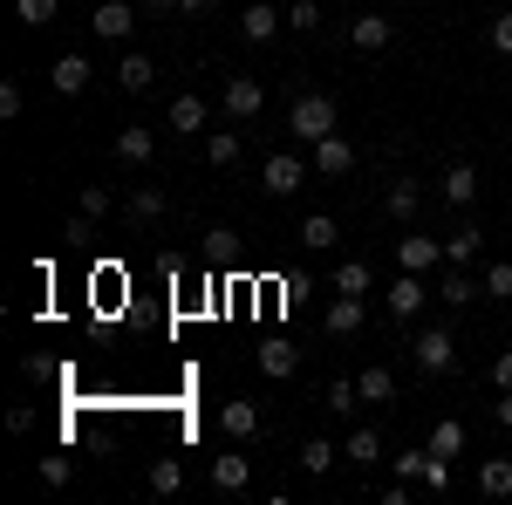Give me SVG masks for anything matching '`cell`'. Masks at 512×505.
Returning a JSON list of instances; mask_svg holds the SVG:
<instances>
[{"mask_svg":"<svg viewBox=\"0 0 512 505\" xmlns=\"http://www.w3.org/2000/svg\"><path fill=\"white\" fill-rule=\"evenodd\" d=\"M287 130H294L301 144H321V137H335V96H321V89L294 96V110H287Z\"/></svg>","mask_w":512,"mask_h":505,"instance_id":"6da1fadb","label":"cell"},{"mask_svg":"<svg viewBox=\"0 0 512 505\" xmlns=\"http://www.w3.org/2000/svg\"><path fill=\"white\" fill-rule=\"evenodd\" d=\"M410 355H417L424 376H444V369L458 362V335H451V328H424V335L410 342Z\"/></svg>","mask_w":512,"mask_h":505,"instance_id":"7a4b0ae2","label":"cell"},{"mask_svg":"<svg viewBox=\"0 0 512 505\" xmlns=\"http://www.w3.org/2000/svg\"><path fill=\"white\" fill-rule=\"evenodd\" d=\"M260 185H267V198H294L301 185H308V164L280 151V157H267V164H260Z\"/></svg>","mask_w":512,"mask_h":505,"instance_id":"3957f363","label":"cell"},{"mask_svg":"<svg viewBox=\"0 0 512 505\" xmlns=\"http://www.w3.org/2000/svg\"><path fill=\"white\" fill-rule=\"evenodd\" d=\"M260 110H267V82L260 76H233L226 82V117L233 123H253Z\"/></svg>","mask_w":512,"mask_h":505,"instance_id":"277c9868","label":"cell"},{"mask_svg":"<svg viewBox=\"0 0 512 505\" xmlns=\"http://www.w3.org/2000/svg\"><path fill=\"white\" fill-rule=\"evenodd\" d=\"M437 192H444V205H458V212H472L478 205V171L458 157V164H444V178H437Z\"/></svg>","mask_w":512,"mask_h":505,"instance_id":"5b68a950","label":"cell"},{"mask_svg":"<svg viewBox=\"0 0 512 505\" xmlns=\"http://www.w3.org/2000/svg\"><path fill=\"white\" fill-rule=\"evenodd\" d=\"M437 260H444V239H431V233L396 239V267H403V273H431Z\"/></svg>","mask_w":512,"mask_h":505,"instance_id":"8992f818","label":"cell"},{"mask_svg":"<svg viewBox=\"0 0 512 505\" xmlns=\"http://www.w3.org/2000/svg\"><path fill=\"white\" fill-rule=\"evenodd\" d=\"M280 28H287V14H280V7H267V0H253V7L239 14V35L253 41V48H267V41H274Z\"/></svg>","mask_w":512,"mask_h":505,"instance_id":"52a82bcc","label":"cell"},{"mask_svg":"<svg viewBox=\"0 0 512 505\" xmlns=\"http://www.w3.org/2000/svg\"><path fill=\"white\" fill-rule=\"evenodd\" d=\"M383 301H390V314H396V321H417V308L431 301V294H424V273H396Z\"/></svg>","mask_w":512,"mask_h":505,"instance_id":"ba28073f","label":"cell"},{"mask_svg":"<svg viewBox=\"0 0 512 505\" xmlns=\"http://www.w3.org/2000/svg\"><path fill=\"white\" fill-rule=\"evenodd\" d=\"M117 157L130 164V171H144V164L158 157V137H151V123H123V130H117Z\"/></svg>","mask_w":512,"mask_h":505,"instance_id":"9c48e42d","label":"cell"},{"mask_svg":"<svg viewBox=\"0 0 512 505\" xmlns=\"http://www.w3.org/2000/svg\"><path fill=\"white\" fill-rule=\"evenodd\" d=\"M362 294H335V301H328V321H321V328H328V335H335V342H349V335H362Z\"/></svg>","mask_w":512,"mask_h":505,"instance_id":"30bf717a","label":"cell"},{"mask_svg":"<svg viewBox=\"0 0 512 505\" xmlns=\"http://www.w3.org/2000/svg\"><path fill=\"white\" fill-rule=\"evenodd\" d=\"M315 171H321V178H349V171H355V144L342 137V130L315 144Z\"/></svg>","mask_w":512,"mask_h":505,"instance_id":"8fae6325","label":"cell"},{"mask_svg":"<svg viewBox=\"0 0 512 505\" xmlns=\"http://www.w3.org/2000/svg\"><path fill=\"white\" fill-rule=\"evenodd\" d=\"M390 35H396L390 14H362V21H349V41L362 48V55H383V48H390Z\"/></svg>","mask_w":512,"mask_h":505,"instance_id":"7c38bea8","label":"cell"},{"mask_svg":"<svg viewBox=\"0 0 512 505\" xmlns=\"http://www.w3.org/2000/svg\"><path fill=\"white\" fill-rule=\"evenodd\" d=\"M89 76H96V69H89V55H76V48H69V55H55V69H48V82H55L62 96H82Z\"/></svg>","mask_w":512,"mask_h":505,"instance_id":"4fadbf2b","label":"cell"},{"mask_svg":"<svg viewBox=\"0 0 512 505\" xmlns=\"http://www.w3.org/2000/svg\"><path fill=\"white\" fill-rule=\"evenodd\" d=\"M130 28H137V7L130 0H103L96 7V35L103 41H130Z\"/></svg>","mask_w":512,"mask_h":505,"instance_id":"5bb4252c","label":"cell"},{"mask_svg":"<svg viewBox=\"0 0 512 505\" xmlns=\"http://www.w3.org/2000/svg\"><path fill=\"white\" fill-rule=\"evenodd\" d=\"M219 430H226V437H239V444H246V437H260V403L233 396V403L219 410Z\"/></svg>","mask_w":512,"mask_h":505,"instance_id":"9a60e30c","label":"cell"},{"mask_svg":"<svg viewBox=\"0 0 512 505\" xmlns=\"http://www.w3.org/2000/svg\"><path fill=\"white\" fill-rule=\"evenodd\" d=\"M239 157H246L239 130H205V164H212V171H233Z\"/></svg>","mask_w":512,"mask_h":505,"instance_id":"2e32d148","label":"cell"},{"mask_svg":"<svg viewBox=\"0 0 512 505\" xmlns=\"http://www.w3.org/2000/svg\"><path fill=\"white\" fill-rule=\"evenodd\" d=\"M151 82H158V69H151V55H137V48H130V55L117 62V89H130V96H144Z\"/></svg>","mask_w":512,"mask_h":505,"instance_id":"e0dca14e","label":"cell"},{"mask_svg":"<svg viewBox=\"0 0 512 505\" xmlns=\"http://www.w3.org/2000/svg\"><path fill=\"white\" fill-rule=\"evenodd\" d=\"M301 369V355H294V342H260V376H274V383H287Z\"/></svg>","mask_w":512,"mask_h":505,"instance_id":"ac0fdd59","label":"cell"},{"mask_svg":"<svg viewBox=\"0 0 512 505\" xmlns=\"http://www.w3.org/2000/svg\"><path fill=\"white\" fill-rule=\"evenodd\" d=\"M123 212H130V226H151V219H164V192L158 185H137V192L123 198Z\"/></svg>","mask_w":512,"mask_h":505,"instance_id":"d6986e66","label":"cell"},{"mask_svg":"<svg viewBox=\"0 0 512 505\" xmlns=\"http://www.w3.org/2000/svg\"><path fill=\"white\" fill-rule=\"evenodd\" d=\"M171 130L205 137V96H171Z\"/></svg>","mask_w":512,"mask_h":505,"instance_id":"ffe728a7","label":"cell"},{"mask_svg":"<svg viewBox=\"0 0 512 505\" xmlns=\"http://www.w3.org/2000/svg\"><path fill=\"white\" fill-rule=\"evenodd\" d=\"M478 492L485 499H512V458H485L478 465Z\"/></svg>","mask_w":512,"mask_h":505,"instance_id":"44dd1931","label":"cell"},{"mask_svg":"<svg viewBox=\"0 0 512 505\" xmlns=\"http://www.w3.org/2000/svg\"><path fill=\"white\" fill-rule=\"evenodd\" d=\"M437 301H444V308H472V301H478L472 273H465V267H451L444 280H437Z\"/></svg>","mask_w":512,"mask_h":505,"instance_id":"7402d4cb","label":"cell"},{"mask_svg":"<svg viewBox=\"0 0 512 505\" xmlns=\"http://www.w3.org/2000/svg\"><path fill=\"white\" fill-rule=\"evenodd\" d=\"M335 239H342V226H335L328 212H308V219H301V246H308V253H328Z\"/></svg>","mask_w":512,"mask_h":505,"instance_id":"603a6c76","label":"cell"},{"mask_svg":"<svg viewBox=\"0 0 512 505\" xmlns=\"http://www.w3.org/2000/svg\"><path fill=\"white\" fill-rule=\"evenodd\" d=\"M246 478H253V465H246L239 451H226V458H212V485H219V492H246Z\"/></svg>","mask_w":512,"mask_h":505,"instance_id":"cb8c5ba5","label":"cell"},{"mask_svg":"<svg viewBox=\"0 0 512 505\" xmlns=\"http://www.w3.org/2000/svg\"><path fill=\"white\" fill-rule=\"evenodd\" d=\"M424 451H431V458H465V424H458V417H444V424L431 430V444H424Z\"/></svg>","mask_w":512,"mask_h":505,"instance_id":"d4e9b609","label":"cell"},{"mask_svg":"<svg viewBox=\"0 0 512 505\" xmlns=\"http://www.w3.org/2000/svg\"><path fill=\"white\" fill-rule=\"evenodd\" d=\"M355 389H362V403H390V396H396V376L383 369V362H369V369L355 376Z\"/></svg>","mask_w":512,"mask_h":505,"instance_id":"484cf974","label":"cell"},{"mask_svg":"<svg viewBox=\"0 0 512 505\" xmlns=\"http://www.w3.org/2000/svg\"><path fill=\"white\" fill-rule=\"evenodd\" d=\"M383 205H390V219H417V205H424V185H417V178H396Z\"/></svg>","mask_w":512,"mask_h":505,"instance_id":"4316f807","label":"cell"},{"mask_svg":"<svg viewBox=\"0 0 512 505\" xmlns=\"http://www.w3.org/2000/svg\"><path fill=\"white\" fill-rule=\"evenodd\" d=\"M342 458H355V465H376L383 458V437L362 424V430H349V444H342Z\"/></svg>","mask_w":512,"mask_h":505,"instance_id":"83f0119b","label":"cell"},{"mask_svg":"<svg viewBox=\"0 0 512 505\" xmlns=\"http://www.w3.org/2000/svg\"><path fill=\"white\" fill-rule=\"evenodd\" d=\"M444 260H451V267H472L478 260V226H458V233L444 239Z\"/></svg>","mask_w":512,"mask_h":505,"instance_id":"f1b7e54d","label":"cell"},{"mask_svg":"<svg viewBox=\"0 0 512 505\" xmlns=\"http://www.w3.org/2000/svg\"><path fill=\"white\" fill-rule=\"evenodd\" d=\"M321 403H328V410H335V417H349L355 403H362V389H355V376H335V383L321 389Z\"/></svg>","mask_w":512,"mask_h":505,"instance_id":"f546056e","label":"cell"},{"mask_svg":"<svg viewBox=\"0 0 512 505\" xmlns=\"http://www.w3.org/2000/svg\"><path fill=\"white\" fill-rule=\"evenodd\" d=\"M335 294H362L369 301V260H342L335 267Z\"/></svg>","mask_w":512,"mask_h":505,"instance_id":"4dcf8cb0","label":"cell"},{"mask_svg":"<svg viewBox=\"0 0 512 505\" xmlns=\"http://www.w3.org/2000/svg\"><path fill=\"white\" fill-rule=\"evenodd\" d=\"M335 458H342V451H335L328 437H308V444H301V471H315V478H321L328 465H335Z\"/></svg>","mask_w":512,"mask_h":505,"instance_id":"1f68e13d","label":"cell"},{"mask_svg":"<svg viewBox=\"0 0 512 505\" xmlns=\"http://www.w3.org/2000/svg\"><path fill=\"white\" fill-rule=\"evenodd\" d=\"M178 485H185V471H178V458H158V465H151V492H158V499H171Z\"/></svg>","mask_w":512,"mask_h":505,"instance_id":"d6a6232c","label":"cell"},{"mask_svg":"<svg viewBox=\"0 0 512 505\" xmlns=\"http://www.w3.org/2000/svg\"><path fill=\"white\" fill-rule=\"evenodd\" d=\"M485 301H512V260H492L485 267Z\"/></svg>","mask_w":512,"mask_h":505,"instance_id":"836d02e7","label":"cell"},{"mask_svg":"<svg viewBox=\"0 0 512 505\" xmlns=\"http://www.w3.org/2000/svg\"><path fill=\"white\" fill-rule=\"evenodd\" d=\"M287 28H294V35H315V28H321V7H315V0H294V7H287Z\"/></svg>","mask_w":512,"mask_h":505,"instance_id":"e575fe53","label":"cell"},{"mask_svg":"<svg viewBox=\"0 0 512 505\" xmlns=\"http://www.w3.org/2000/svg\"><path fill=\"white\" fill-rule=\"evenodd\" d=\"M55 7H62V0H14V14H21L28 28H48V21H55Z\"/></svg>","mask_w":512,"mask_h":505,"instance_id":"d590c367","label":"cell"},{"mask_svg":"<svg viewBox=\"0 0 512 505\" xmlns=\"http://www.w3.org/2000/svg\"><path fill=\"white\" fill-rule=\"evenodd\" d=\"M424 465H431V451H424V444H417V451H403V458H390V471H396V478H410V485L424 478Z\"/></svg>","mask_w":512,"mask_h":505,"instance_id":"8d00e7d4","label":"cell"},{"mask_svg":"<svg viewBox=\"0 0 512 505\" xmlns=\"http://www.w3.org/2000/svg\"><path fill=\"white\" fill-rule=\"evenodd\" d=\"M110 205H117V198L103 192V185H82V205H76V212H89V219H110Z\"/></svg>","mask_w":512,"mask_h":505,"instance_id":"74e56055","label":"cell"},{"mask_svg":"<svg viewBox=\"0 0 512 505\" xmlns=\"http://www.w3.org/2000/svg\"><path fill=\"white\" fill-rule=\"evenodd\" d=\"M41 485H69V458H62V451L41 458Z\"/></svg>","mask_w":512,"mask_h":505,"instance_id":"f35d334b","label":"cell"},{"mask_svg":"<svg viewBox=\"0 0 512 505\" xmlns=\"http://www.w3.org/2000/svg\"><path fill=\"white\" fill-rule=\"evenodd\" d=\"M492 48L512 55V7H506V14H492Z\"/></svg>","mask_w":512,"mask_h":505,"instance_id":"ab89813d","label":"cell"},{"mask_svg":"<svg viewBox=\"0 0 512 505\" xmlns=\"http://www.w3.org/2000/svg\"><path fill=\"white\" fill-rule=\"evenodd\" d=\"M7 430L28 437V430H35V403H14V410H7Z\"/></svg>","mask_w":512,"mask_h":505,"instance_id":"60d3db41","label":"cell"},{"mask_svg":"<svg viewBox=\"0 0 512 505\" xmlns=\"http://www.w3.org/2000/svg\"><path fill=\"white\" fill-rule=\"evenodd\" d=\"M0 117H7V123L21 117V82H0Z\"/></svg>","mask_w":512,"mask_h":505,"instance_id":"b9f144b4","label":"cell"},{"mask_svg":"<svg viewBox=\"0 0 512 505\" xmlns=\"http://www.w3.org/2000/svg\"><path fill=\"white\" fill-rule=\"evenodd\" d=\"M492 383H499V389H512V349L499 355V362H492Z\"/></svg>","mask_w":512,"mask_h":505,"instance_id":"7bdbcfd3","label":"cell"},{"mask_svg":"<svg viewBox=\"0 0 512 505\" xmlns=\"http://www.w3.org/2000/svg\"><path fill=\"white\" fill-rule=\"evenodd\" d=\"M492 417H499V424L512 430V389H499V403H492Z\"/></svg>","mask_w":512,"mask_h":505,"instance_id":"ee69618b","label":"cell"},{"mask_svg":"<svg viewBox=\"0 0 512 505\" xmlns=\"http://www.w3.org/2000/svg\"><path fill=\"white\" fill-rule=\"evenodd\" d=\"M178 7H185V14H212L219 0H178Z\"/></svg>","mask_w":512,"mask_h":505,"instance_id":"f6af8a7d","label":"cell"},{"mask_svg":"<svg viewBox=\"0 0 512 505\" xmlns=\"http://www.w3.org/2000/svg\"><path fill=\"white\" fill-rule=\"evenodd\" d=\"M137 7H151V14H158V7H178V0H137Z\"/></svg>","mask_w":512,"mask_h":505,"instance_id":"bcb514c9","label":"cell"}]
</instances>
